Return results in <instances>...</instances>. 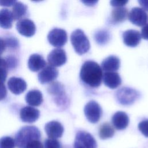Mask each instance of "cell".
<instances>
[{"mask_svg":"<svg viewBox=\"0 0 148 148\" xmlns=\"http://www.w3.org/2000/svg\"><path fill=\"white\" fill-rule=\"evenodd\" d=\"M81 80L91 87H99L103 77L102 70L98 63L87 61L82 65L80 72Z\"/></svg>","mask_w":148,"mask_h":148,"instance_id":"obj_1","label":"cell"},{"mask_svg":"<svg viewBox=\"0 0 148 148\" xmlns=\"http://www.w3.org/2000/svg\"><path fill=\"white\" fill-rule=\"evenodd\" d=\"M40 132L35 126L22 127L15 136V145L18 148H25L27 144L34 140H39Z\"/></svg>","mask_w":148,"mask_h":148,"instance_id":"obj_2","label":"cell"},{"mask_svg":"<svg viewBox=\"0 0 148 148\" xmlns=\"http://www.w3.org/2000/svg\"><path fill=\"white\" fill-rule=\"evenodd\" d=\"M71 41L75 51L79 55L86 53L90 49L89 40L82 29H77L72 32Z\"/></svg>","mask_w":148,"mask_h":148,"instance_id":"obj_3","label":"cell"},{"mask_svg":"<svg viewBox=\"0 0 148 148\" xmlns=\"http://www.w3.org/2000/svg\"><path fill=\"white\" fill-rule=\"evenodd\" d=\"M139 93L134 88L130 87H122L116 91L117 101L123 105L132 104L139 97Z\"/></svg>","mask_w":148,"mask_h":148,"instance_id":"obj_4","label":"cell"},{"mask_svg":"<svg viewBox=\"0 0 148 148\" xmlns=\"http://www.w3.org/2000/svg\"><path fill=\"white\" fill-rule=\"evenodd\" d=\"M84 112L87 119L91 123H97L102 114L101 107L94 101H90L85 105Z\"/></svg>","mask_w":148,"mask_h":148,"instance_id":"obj_5","label":"cell"},{"mask_svg":"<svg viewBox=\"0 0 148 148\" xmlns=\"http://www.w3.org/2000/svg\"><path fill=\"white\" fill-rule=\"evenodd\" d=\"M97 142L94 137L85 131H79L75 137L74 148H96Z\"/></svg>","mask_w":148,"mask_h":148,"instance_id":"obj_6","label":"cell"},{"mask_svg":"<svg viewBox=\"0 0 148 148\" xmlns=\"http://www.w3.org/2000/svg\"><path fill=\"white\" fill-rule=\"evenodd\" d=\"M67 34L64 29L61 28H53L47 35L49 42L53 46L61 47L67 42Z\"/></svg>","mask_w":148,"mask_h":148,"instance_id":"obj_7","label":"cell"},{"mask_svg":"<svg viewBox=\"0 0 148 148\" xmlns=\"http://www.w3.org/2000/svg\"><path fill=\"white\" fill-rule=\"evenodd\" d=\"M128 18L133 24L140 27L146 25L148 16L146 11L142 8L135 7L128 13Z\"/></svg>","mask_w":148,"mask_h":148,"instance_id":"obj_8","label":"cell"},{"mask_svg":"<svg viewBox=\"0 0 148 148\" xmlns=\"http://www.w3.org/2000/svg\"><path fill=\"white\" fill-rule=\"evenodd\" d=\"M47 61L50 66L53 67L61 66L66 61L65 51L60 48L53 49L47 56Z\"/></svg>","mask_w":148,"mask_h":148,"instance_id":"obj_9","label":"cell"},{"mask_svg":"<svg viewBox=\"0 0 148 148\" xmlns=\"http://www.w3.org/2000/svg\"><path fill=\"white\" fill-rule=\"evenodd\" d=\"M16 29L21 35L26 37L32 36L36 31L34 23L28 18L20 20L16 24Z\"/></svg>","mask_w":148,"mask_h":148,"instance_id":"obj_10","label":"cell"},{"mask_svg":"<svg viewBox=\"0 0 148 148\" xmlns=\"http://www.w3.org/2000/svg\"><path fill=\"white\" fill-rule=\"evenodd\" d=\"M45 130L49 138L57 139V138L62 136L64 132V127L60 122L51 121L46 124Z\"/></svg>","mask_w":148,"mask_h":148,"instance_id":"obj_11","label":"cell"},{"mask_svg":"<svg viewBox=\"0 0 148 148\" xmlns=\"http://www.w3.org/2000/svg\"><path fill=\"white\" fill-rule=\"evenodd\" d=\"M58 75L57 69L52 66H45L38 74V78L42 84H46L51 82L55 80Z\"/></svg>","mask_w":148,"mask_h":148,"instance_id":"obj_12","label":"cell"},{"mask_svg":"<svg viewBox=\"0 0 148 148\" xmlns=\"http://www.w3.org/2000/svg\"><path fill=\"white\" fill-rule=\"evenodd\" d=\"M39 116V110L32 106H25L20 112V119L25 123H34L38 119Z\"/></svg>","mask_w":148,"mask_h":148,"instance_id":"obj_13","label":"cell"},{"mask_svg":"<svg viewBox=\"0 0 148 148\" xmlns=\"http://www.w3.org/2000/svg\"><path fill=\"white\" fill-rule=\"evenodd\" d=\"M141 38L140 32L134 29L127 30L123 34L124 43L128 47H136L139 43Z\"/></svg>","mask_w":148,"mask_h":148,"instance_id":"obj_14","label":"cell"},{"mask_svg":"<svg viewBox=\"0 0 148 148\" xmlns=\"http://www.w3.org/2000/svg\"><path fill=\"white\" fill-rule=\"evenodd\" d=\"M8 86L12 93L18 95L23 93L26 90L27 83L22 78L12 77L8 82Z\"/></svg>","mask_w":148,"mask_h":148,"instance_id":"obj_15","label":"cell"},{"mask_svg":"<svg viewBox=\"0 0 148 148\" xmlns=\"http://www.w3.org/2000/svg\"><path fill=\"white\" fill-rule=\"evenodd\" d=\"M129 117L124 112L119 111L116 112L112 117V122L114 127L119 130L126 128L129 124Z\"/></svg>","mask_w":148,"mask_h":148,"instance_id":"obj_16","label":"cell"},{"mask_svg":"<svg viewBox=\"0 0 148 148\" xmlns=\"http://www.w3.org/2000/svg\"><path fill=\"white\" fill-rule=\"evenodd\" d=\"M102 79L104 84L111 89L117 88L121 83V79L120 75L115 72H105Z\"/></svg>","mask_w":148,"mask_h":148,"instance_id":"obj_17","label":"cell"},{"mask_svg":"<svg viewBox=\"0 0 148 148\" xmlns=\"http://www.w3.org/2000/svg\"><path fill=\"white\" fill-rule=\"evenodd\" d=\"M46 62L43 57L38 54H33L30 56L28 61V67L32 72H37L43 69Z\"/></svg>","mask_w":148,"mask_h":148,"instance_id":"obj_18","label":"cell"},{"mask_svg":"<svg viewBox=\"0 0 148 148\" xmlns=\"http://www.w3.org/2000/svg\"><path fill=\"white\" fill-rule=\"evenodd\" d=\"M120 66V60L115 56H110L105 58L102 63V70L107 72H115L117 71Z\"/></svg>","mask_w":148,"mask_h":148,"instance_id":"obj_19","label":"cell"},{"mask_svg":"<svg viewBox=\"0 0 148 148\" xmlns=\"http://www.w3.org/2000/svg\"><path fill=\"white\" fill-rule=\"evenodd\" d=\"M25 101L30 106H39L43 102L42 94L38 90H30L25 95Z\"/></svg>","mask_w":148,"mask_h":148,"instance_id":"obj_20","label":"cell"},{"mask_svg":"<svg viewBox=\"0 0 148 148\" xmlns=\"http://www.w3.org/2000/svg\"><path fill=\"white\" fill-rule=\"evenodd\" d=\"M13 17L12 12L8 9L0 10V27L3 29H9L12 27Z\"/></svg>","mask_w":148,"mask_h":148,"instance_id":"obj_21","label":"cell"},{"mask_svg":"<svg viewBox=\"0 0 148 148\" xmlns=\"http://www.w3.org/2000/svg\"><path fill=\"white\" fill-rule=\"evenodd\" d=\"M128 16V10L125 8H115L111 12V21L113 23H121L127 19Z\"/></svg>","mask_w":148,"mask_h":148,"instance_id":"obj_22","label":"cell"},{"mask_svg":"<svg viewBox=\"0 0 148 148\" xmlns=\"http://www.w3.org/2000/svg\"><path fill=\"white\" fill-rule=\"evenodd\" d=\"M27 6L21 2L16 1L13 6L12 14L14 20H21L27 12Z\"/></svg>","mask_w":148,"mask_h":148,"instance_id":"obj_23","label":"cell"},{"mask_svg":"<svg viewBox=\"0 0 148 148\" xmlns=\"http://www.w3.org/2000/svg\"><path fill=\"white\" fill-rule=\"evenodd\" d=\"M94 39L98 45H104L109 41L110 34L106 29H100L95 33Z\"/></svg>","mask_w":148,"mask_h":148,"instance_id":"obj_24","label":"cell"},{"mask_svg":"<svg viewBox=\"0 0 148 148\" xmlns=\"http://www.w3.org/2000/svg\"><path fill=\"white\" fill-rule=\"evenodd\" d=\"M114 134V130L112 126L109 123L103 124L99 131V137L102 139H106L112 138Z\"/></svg>","mask_w":148,"mask_h":148,"instance_id":"obj_25","label":"cell"},{"mask_svg":"<svg viewBox=\"0 0 148 148\" xmlns=\"http://www.w3.org/2000/svg\"><path fill=\"white\" fill-rule=\"evenodd\" d=\"M15 140L10 136H3L0 139V148H14Z\"/></svg>","mask_w":148,"mask_h":148,"instance_id":"obj_26","label":"cell"},{"mask_svg":"<svg viewBox=\"0 0 148 148\" xmlns=\"http://www.w3.org/2000/svg\"><path fill=\"white\" fill-rule=\"evenodd\" d=\"M44 148H61V146L56 139L49 138L45 141Z\"/></svg>","mask_w":148,"mask_h":148,"instance_id":"obj_27","label":"cell"},{"mask_svg":"<svg viewBox=\"0 0 148 148\" xmlns=\"http://www.w3.org/2000/svg\"><path fill=\"white\" fill-rule=\"evenodd\" d=\"M138 128L145 136L148 138V119L140 121L138 124Z\"/></svg>","mask_w":148,"mask_h":148,"instance_id":"obj_28","label":"cell"},{"mask_svg":"<svg viewBox=\"0 0 148 148\" xmlns=\"http://www.w3.org/2000/svg\"><path fill=\"white\" fill-rule=\"evenodd\" d=\"M25 148H44V146L39 140H34L28 143Z\"/></svg>","mask_w":148,"mask_h":148,"instance_id":"obj_29","label":"cell"},{"mask_svg":"<svg viewBox=\"0 0 148 148\" xmlns=\"http://www.w3.org/2000/svg\"><path fill=\"white\" fill-rule=\"evenodd\" d=\"M8 75L6 68L0 67V83H3Z\"/></svg>","mask_w":148,"mask_h":148,"instance_id":"obj_30","label":"cell"},{"mask_svg":"<svg viewBox=\"0 0 148 148\" xmlns=\"http://www.w3.org/2000/svg\"><path fill=\"white\" fill-rule=\"evenodd\" d=\"M128 2V1H111L110 2V5L115 8L118 7H123Z\"/></svg>","mask_w":148,"mask_h":148,"instance_id":"obj_31","label":"cell"},{"mask_svg":"<svg viewBox=\"0 0 148 148\" xmlns=\"http://www.w3.org/2000/svg\"><path fill=\"white\" fill-rule=\"evenodd\" d=\"M7 94L6 88L3 83H0V101L3 99Z\"/></svg>","mask_w":148,"mask_h":148,"instance_id":"obj_32","label":"cell"},{"mask_svg":"<svg viewBox=\"0 0 148 148\" xmlns=\"http://www.w3.org/2000/svg\"><path fill=\"white\" fill-rule=\"evenodd\" d=\"M141 37L144 39L148 40V24L145 25L141 30Z\"/></svg>","mask_w":148,"mask_h":148,"instance_id":"obj_33","label":"cell"},{"mask_svg":"<svg viewBox=\"0 0 148 148\" xmlns=\"http://www.w3.org/2000/svg\"><path fill=\"white\" fill-rule=\"evenodd\" d=\"M16 1H0V6H13Z\"/></svg>","mask_w":148,"mask_h":148,"instance_id":"obj_34","label":"cell"},{"mask_svg":"<svg viewBox=\"0 0 148 148\" xmlns=\"http://www.w3.org/2000/svg\"><path fill=\"white\" fill-rule=\"evenodd\" d=\"M5 42L6 45L10 46L11 47H14L17 45V40H14V39H13V38L8 39Z\"/></svg>","mask_w":148,"mask_h":148,"instance_id":"obj_35","label":"cell"},{"mask_svg":"<svg viewBox=\"0 0 148 148\" xmlns=\"http://www.w3.org/2000/svg\"><path fill=\"white\" fill-rule=\"evenodd\" d=\"M138 2L145 11V10L148 11V1L141 0V1H139Z\"/></svg>","mask_w":148,"mask_h":148,"instance_id":"obj_36","label":"cell"},{"mask_svg":"<svg viewBox=\"0 0 148 148\" xmlns=\"http://www.w3.org/2000/svg\"><path fill=\"white\" fill-rule=\"evenodd\" d=\"M6 46V45L5 40L0 38V55L5 51Z\"/></svg>","mask_w":148,"mask_h":148,"instance_id":"obj_37","label":"cell"},{"mask_svg":"<svg viewBox=\"0 0 148 148\" xmlns=\"http://www.w3.org/2000/svg\"><path fill=\"white\" fill-rule=\"evenodd\" d=\"M82 2L87 6H94L97 2V1H82Z\"/></svg>","mask_w":148,"mask_h":148,"instance_id":"obj_38","label":"cell"},{"mask_svg":"<svg viewBox=\"0 0 148 148\" xmlns=\"http://www.w3.org/2000/svg\"><path fill=\"white\" fill-rule=\"evenodd\" d=\"M0 67H3L5 68H8L6 61L5 59L1 58V57H0Z\"/></svg>","mask_w":148,"mask_h":148,"instance_id":"obj_39","label":"cell"}]
</instances>
